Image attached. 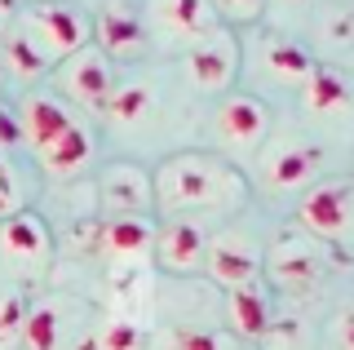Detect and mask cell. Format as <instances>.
Masks as SVG:
<instances>
[{"instance_id": "1", "label": "cell", "mask_w": 354, "mask_h": 350, "mask_svg": "<svg viewBox=\"0 0 354 350\" xmlns=\"http://www.w3.org/2000/svg\"><path fill=\"white\" fill-rule=\"evenodd\" d=\"M155 209L164 217H204V213H243L248 209V182L217 151H173L151 173Z\"/></svg>"}, {"instance_id": "2", "label": "cell", "mask_w": 354, "mask_h": 350, "mask_svg": "<svg viewBox=\"0 0 354 350\" xmlns=\"http://www.w3.org/2000/svg\"><path fill=\"white\" fill-rule=\"evenodd\" d=\"M14 27L49 58V67H58L75 49L93 45V18H88L84 9L66 5V0H36V5L18 9Z\"/></svg>"}, {"instance_id": "3", "label": "cell", "mask_w": 354, "mask_h": 350, "mask_svg": "<svg viewBox=\"0 0 354 350\" xmlns=\"http://www.w3.org/2000/svg\"><path fill=\"white\" fill-rule=\"evenodd\" d=\"M328 275V244H319L306 231H283L270 248L261 253V279L288 297L315 293Z\"/></svg>"}, {"instance_id": "4", "label": "cell", "mask_w": 354, "mask_h": 350, "mask_svg": "<svg viewBox=\"0 0 354 350\" xmlns=\"http://www.w3.org/2000/svg\"><path fill=\"white\" fill-rule=\"evenodd\" d=\"M324 164H328V156L315 138L283 133L257 151V178L270 195H301L306 187L319 182Z\"/></svg>"}, {"instance_id": "5", "label": "cell", "mask_w": 354, "mask_h": 350, "mask_svg": "<svg viewBox=\"0 0 354 350\" xmlns=\"http://www.w3.org/2000/svg\"><path fill=\"white\" fill-rule=\"evenodd\" d=\"M297 231L319 244H346L354 235V178H324L297 200Z\"/></svg>"}, {"instance_id": "6", "label": "cell", "mask_w": 354, "mask_h": 350, "mask_svg": "<svg viewBox=\"0 0 354 350\" xmlns=\"http://www.w3.org/2000/svg\"><path fill=\"white\" fill-rule=\"evenodd\" d=\"M243 67V49L235 40V27H213L208 36H199L182 53V71L199 93H230Z\"/></svg>"}, {"instance_id": "7", "label": "cell", "mask_w": 354, "mask_h": 350, "mask_svg": "<svg viewBox=\"0 0 354 350\" xmlns=\"http://www.w3.org/2000/svg\"><path fill=\"white\" fill-rule=\"evenodd\" d=\"M93 45L111 62H138L151 49V23L142 0H102L93 14Z\"/></svg>"}, {"instance_id": "8", "label": "cell", "mask_w": 354, "mask_h": 350, "mask_svg": "<svg viewBox=\"0 0 354 350\" xmlns=\"http://www.w3.org/2000/svg\"><path fill=\"white\" fill-rule=\"evenodd\" d=\"M53 84H58L62 102L84 107V111H102L111 89H115V67L97 45H84L53 67Z\"/></svg>"}, {"instance_id": "9", "label": "cell", "mask_w": 354, "mask_h": 350, "mask_svg": "<svg viewBox=\"0 0 354 350\" xmlns=\"http://www.w3.org/2000/svg\"><path fill=\"white\" fill-rule=\"evenodd\" d=\"M213 138L221 142V151L235 156H257L270 138V107L257 93H221L217 111H213Z\"/></svg>"}, {"instance_id": "10", "label": "cell", "mask_w": 354, "mask_h": 350, "mask_svg": "<svg viewBox=\"0 0 354 350\" xmlns=\"http://www.w3.org/2000/svg\"><path fill=\"white\" fill-rule=\"evenodd\" d=\"M0 257L27 279L44 275L53 261V235L44 217H36L31 209H14L9 217H0Z\"/></svg>"}, {"instance_id": "11", "label": "cell", "mask_w": 354, "mask_h": 350, "mask_svg": "<svg viewBox=\"0 0 354 350\" xmlns=\"http://www.w3.org/2000/svg\"><path fill=\"white\" fill-rule=\"evenodd\" d=\"M208 253V231L199 226V217H164L155 226L151 257L164 275H199Z\"/></svg>"}, {"instance_id": "12", "label": "cell", "mask_w": 354, "mask_h": 350, "mask_svg": "<svg viewBox=\"0 0 354 350\" xmlns=\"http://www.w3.org/2000/svg\"><path fill=\"white\" fill-rule=\"evenodd\" d=\"M97 204L106 217H147L155 209L151 173L133 160H115L97 173Z\"/></svg>"}, {"instance_id": "13", "label": "cell", "mask_w": 354, "mask_h": 350, "mask_svg": "<svg viewBox=\"0 0 354 350\" xmlns=\"http://www.w3.org/2000/svg\"><path fill=\"white\" fill-rule=\"evenodd\" d=\"M204 270L213 275L221 288H239V284L261 279V248L252 235L243 231H221L208 239V253H204Z\"/></svg>"}, {"instance_id": "14", "label": "cell", "mask_w": 354, "mask_h": 350, "mask_svg": "<svg viewBox=\"0 0 354 350\" xmlns=\"http://www.w3.org/2000/svg\"><path fill=\"white\" fill-rule=\"evenodd\" d=\"M14 116H18V125H22V147H31L36 156H40L44 147H53V142L75 125L71 102H62V98L49 93V89L22 93V102L14 107Z\"/></svg>"}, {"instance_id": "15", "label": "cell", "mask_w": 354, "mask_h": 350, "mask_svg": "<svg viewBox=\"0 0 354 350\" xmlns=\"http://www.w3.org/2000/svg\"><path fill=\"white\" fill-rule=\"evenodd\" d=\"M147 23L151 31L182 40V45H191V40L208 36L213 27H221L208 0H147Z\"/></svg>"}, {"instance_id": "16", "label": "cell", "mask_w": 354, "mask_h": 350, "mask_svg": "<svg viewBox=\"0 0 354 350\" xmlns=\"http://www.w3.org/2000/svg\"><path fill=\"white\" fill-rule=\"evenodd\" d=\"M301 107L310 116H324V120H341L350 116L354 107V84L341 67H328V62H315V71L301 80Z\"/></svg>"}, {"instance_id": "17", "label": "cell", "mask_w": 354, "mask_h": 350, "mask_svg": "<svg viewBox=\"0 0 354 350\" xmlns=\"http://www.w3.org/2000/svg\"><path fill=\"white\" fill-rule=\"evenodd\" d=\"M151 244H155L151 217H102L97 222V253H106L120 266L151 257Z\"/></svg>"}, {"instance_id": "18", "label": "cell", "mask_w": 354, "mask_h": 350, "mask_svg": "<svg viewBox=\"0 0 354 350\" xmlns=\"http://www.w3.org/2000/svg\"><path fill=\"white\" fill-rule=\"evenodd\" d=\"M226 320H230V333H235L239 342H261V337L270 333L274 315H270V293H266L261 279L226 288Z\"/></svg>"}, {"instance_id": "19", "label": "cell", "mask_w": 354, "mask_h": 350, "mask_svg": "<svg viewBox=\"0 0 354 350\" xmlns=\"http://www.w3.org/2000/svg\"><path fill=\"white\" fill-rule=\"evenodd\" d=\"M257 62L274 84H292V89H301V80L315 71V53L306 45H297V40H288V36H261Z\"/></svg>"}, {"instance_id": "20", "label": "cell", "mask_w": 354, "mask_h": 350, "mask_svg": "<svg viewBox=\"0 0 354 350\" xmlns=\"http://www.w3.org/2000/svg\"><path fill=\"white\" fill-rule=\"evenodd\" d=\"M36 160H40V169L49 173V178H75V173L93 160V133H88L80 120H75V125L66 129L53 147H44Z\"/></svg>"}, {"instance_id": "21", "label": "cell", "mask_w": 354, "mask_h": 350, "mask_svg": "<svg viewBox=\"0 0 354 350\" xmlns=\"http://www.w3.org/2000/svg\"><path fill=\"white\" fill-rule=\"evenodd\" d=\"M151 111H155V93H151L147 80H115V89H111L106 107H102V116H106L115 129L142 125Z\"/></svg>"}, {"instance_id": "22", "label": "cell", "mask_w": 354, "mask_h": 350, "mask_svg": "<svg viewBox=\"0 0 354 350\" xmlns=\"http://www.w3.org/2000/svg\"><path fill=\"white\" fill-rule=\"evenodd\" d=\"M155 350H239V337L230 328H204V324H177L155 333Z\"/></svg>"}, {"instance_id": "23", "label": "cell", "mask_w": 354, "mask_h": 350, "mask_svg": "<svg viewBox=\"0 0 354 350\" xmlns=\"http://www.w3.org/2000/svg\"><path fill=\"white\" fill-rule=\"evenodd\" d=\"M0 62H5V71L18 75V80H40L44 71H53L49 58H44V53L31 45V40L22 36L14 23H9V31L0 36Z\"/></svg>"}, {"instance_id": "24", "label": "cell", "mask_w": 354, "mask_h": 350, "mask_svg": "<svg viewBox=\"0 0 354 350\" xmlns=\"http://www.w3.org/2000/svg\"><path fill=\"white\" fill-rule=\"evenodd\" d=\"M62 342V302L44 297L27 311V328H22V346L27 350H58Z\"/></svg>"}, {"instance_id": "25", "label": "cell", "mask_w": 354, "mask_h": 350, "mask_svg": "<svg viewBox=\"0 0 354 350\" xmlns=\"http://www.w3.org/2000/svg\"><path fill=\"white\" fill-rule=\"evenodd\" d=\"M27 288L22 284H9L0 288V350H18L22 346V328H27Z\"/></svg>"}, {"instance_id": "26", "label": "cell", "mask_w": 354, "mask_h": 350, "mask_svg": "<svg viewBox=\"0 0 354 350\" xmlns=\"http://www.w3.org/2000/svg\"><path fill=\"white\" fill-rule=\"evenodd\" d=\"M93 337H97L102 350H142L147 346V328L133 320V315H111Z\"/></svg>"}, {"instance_id": "27", "label": "cell", "mask_w": 354, "mask_h": 350, "mask_svg": "<svg viewBox=\"0 0 354 350\" xmlns=\"http://www.w3.org/2000/svg\"><path fill=\"white\" fill-rule=\"evenodd\" d=\"M319 36L337 49H354V5H332L319 23Z\"/></svg>"}, {"instance_id": "28", "label": "cell", "mask_w": 354, "mask_h": 350, "mask_svg": "<svg viewBox=\"0 0 354 350\" xmlns=\"http://www.w3.org/2000/svg\"><path fill=\"white\" fill-rule=\"evenodd\" d=\"M208 5L221 27H252L266 14V0H208Z\"/></svg>"}, {"instance_id": "29", "label": "cell", "mask_w": 354, "mask_h": 350, "mask_svg": "<svg viewBox=\"0 0 354 350\" xmlns=\"http://www.w3.org/2000/svg\"><path fill=\"white\" fill-rule=\"evenodd\" d=\"M328 346L332 350H354V302L337 306L328 320Z\"/></svg>"}, {"instance_id": "30", "label": "cell", "mask_w": 354, "mask_h": 350, "mask_svg": "<svg viewBox=\"0 0 354 350\" xmlns=\"http://www.w3.org/2000/svg\"><path fill=\"white\" fill-rule=\"evenodd\" d=\"M14 147H22V125H18V116L9 111V107H0V156L14 151Z\"/></svg>"}, {"instance_id": "31", "label": "cell", "mask_w": 354, "mask_h": 350, "mask_svg": "<svg viewBox=\"0 0 354 350\" xmlns=\"http://www.w3.org/2000/svg\"><path fill=\"white\" fill-rule=\"evenodd\" d=\"M14 14H18V5H14V0H0V31L14 23Z\"/></svg>"}, {"instance_id": "32", "label": "cell", "mask_w": 354, "mask_h": 350, "mask_svg": "<svg viewBox=\"0 0 354 350\" xmlns=\"http://www.w3.org/2000/svg\"><path fill=\"white\" fill-rule=\"evenodd\" d=\"M14 213V187H0V217Z\"/></svg>"}, {"instance_id": "33", "label": "cell", "mask_w": 354, "mask_h": 350, "mask_svg": "<svg viewBox=\"0 0 354 350\" xmlns=\"http://www.w3.org/2000/svg\"><path fill=\"white\" fill-rule=\"evenodd\" d=\"M71 350H102V346H97V337L93 333H84V337H75V346Z\"/></svg>"}, {"instance_id": "34", "label": "cell", "mask_w": 354, "mask_h": 350, "mask_svg": "<svg viewBox=\"0 0 354 350\" xmlns=\"http://www.w3.org/2000/svg\"><path fill=\"white\" fill-rule=\"evenodd\" d=\"M0 187H14V169H9L5 156H0Z\"/></svg>"}, {"instance_id": "35", "label": "cell", "mask_w": 354, "mask_h": 350, "mask_svg": "<svg viewBox=\"0 0 354 350\" xmlns=\"http://www.w3.org/2000/svg\"><path fill=\"white\" fill-rule=\"evenodd\" d=\"M292 5H306V0H292Z\"/></svg>"}]
</instances>
